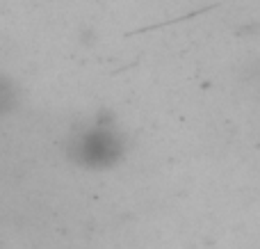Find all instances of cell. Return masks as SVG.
<instances>
[{
  "instance_id": "obj_1",
  "label": "cell",
  "mask_w": 260,
  "mask_h": 249,
  "mask_svg": "<svg viewBox=\"0 0 260 249\" xmlns=\"http://www.w3.org/2000/svg\"><path fill=\"white\" fill-rule=\"evenodd\" d=\"M117 149H119L117 142H112V137H108L101 131H94L85 142H82V155H85L87 163H91V165L112 163Z\"/></svg>"
}]
</instances>
